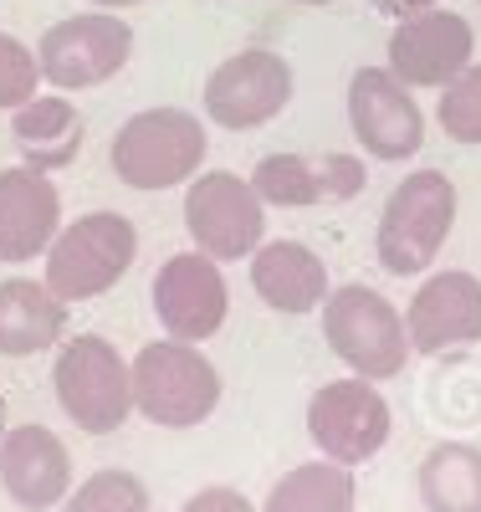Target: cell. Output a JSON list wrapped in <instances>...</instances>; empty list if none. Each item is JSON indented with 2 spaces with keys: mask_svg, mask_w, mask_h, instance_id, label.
Instances as JSON below:
<instances>
[{
  "mask_svg": "<svg viewBox=\"0 0 481 512\" xmlns=\"http://www.w3.org/2000/svg\"><path fill=\"white\" fill-rule=\"evenodd\" d=\"M134 410L164 431H195L221 410V369L200 344L185 338H154L134 359Z\"/></svg>",
  "mask_w": 481,
  "mask_h": 512,
  "instance_id": "obj_1",
  "label": "cell"
},
{
  "mask_svg": "<svg viewBox=\"0 0 481 512\" xmlns=\"http://www.w3.org/2000/svg\"><path fill=\"white\" fill-rule=\"evenodd\" d=\"M52 390L62 415L87 436H113L134 415V364L103 333H77L57 349Z\"/></svg>",
  "mask_w": 481,
  "mask_h": 512,
  "instance_id": "obj_2",
  "label": "cell"
},
{
  "mask_svg": "<svg viewBox=\"0 0 481 512\" xmlns=\"http://www.w3.org/2000/svg\"><path fill=\"white\" fill-rule=\"evenodd\" d=\"M139 256V231L118 210H87L72 226L57 231V241L47 246V282L62 303H93V297L113 292L128 267Z\"/></svg>",
  "mask_w": 481,
  "mask_h": 512,
  "instance_id": "obj_3",
  "label": "cell"
},
{
  "mask_svg": "<svg viewBox=\"0 0 481 512\" xmlns=\"http://www.w3.org/2000/svg\"><path fill=\"white\" fill-rule=\"evenodd\" d=\"M113 175L128 190H174L200 175L205 123L185 108H144L113 134Z\"/></svg>",
  "mask_w": 481,
  "mask_h": 512,
  "instance_id": "obj_4",
  "label": "cell"
},
{
  "mask_svg": "<svg viewBox=\"0 0 481 512\" xmlns=\"http://www.w3.org/2000/svg\"><path fill=\"white\" fill-rule=\"evenodd\" d=\"M456 226V185L441 169H415L405 185H395L384 216H379V267L395 277H420L435 267L446 236Z\"/></svg>",
  "mask_w": 481,
  "mask_h": 512,
  "instance_id": "obj_5",
  "label": "cell"
},
{
  "mask_svg": "<svg viewBox=\"0 0 481 512\" xmlns=\"http://www.w3.org/2000/svg\"><path fill=\"white\" fill-rule=\"evenodd\" d=\"M323 338H328V349L369 384L405 374V359L415 354L410 333H405V313L389 303L384 292L359 287V282L323 297Z\"/></svg>",
  "mask_w": 481,
  "mask_h": 512,
  "instance_id": "obj_6",
  "label": "cell"
},
{
  "mask_svg": "<svg viewBox=\"0 0 481 512\" xmlns=\"http://www.w3.org/2000/svg\"><path fill=\"white\" fill-rule=\"evenodd\" d=\"M185 231L210 262H241L267 236V200L231 169H205L185 190Z\"/></svg>",
  "mask_w": 481,
  "mask_h": 512,
  "instance_id": "obj_7",
  "label": "cell"
},
{
  "mask_svg": "<svg viewBox=\"0 0 481 512\" xmlns=\"http://www.w3.org/2000/svg\"><path fill=\"white\" fill-rule=\"evenodd\" d=\"M134 57V31L118 21V11H87L57 21L36 47L41 82H52L57 93H82V88H103L108 77H118Z\"/></svg>",
  "mask_w": 481,
  "mask_h": 512,
  "instance_id": "obj_8",
  "label": "cell"
},
{
  "mask_svg": "<svg viewBox=\"0 0 481 512\" xmlns=\"http://www.w3.org/2000/svg\"><path fill=\"white\" fill-rule=\"evenodd\" d=\"M389 431H395V415H389V400L374 390L369 379L348 374L333 379L308 400V436L313 446L338 461V466H364L384 451Z\"/></svg>",
  "mask_w": 481,
  "mask_h": 512,
  "instance_id": "obj_9",
  "label": "cell"
},
{
  "mask_svg": "<svg viewBox=\"0 0 481 512\" xmlns=\"http://www.w3.org/2000/svg\"><path fill=\"white\" fill-rule=\"evenodd\" d=\"M348 128L369 159L400 164L425 144V113L389 67H359L348 77Z\"/></svg>",
  "mask_w": 481,
  "mask_h": 512,
  "instance_id": "obj_10",
  "label": "cell"
},
{
  "mask_svg": "<svg viewBox=\"0 0 481 512\" xmlns=\"http://www.w3.org/2000/svg\"><path fill=\"white\" fill-rule=\"evenodd\" d=\"M154 318L164 323L169 338L205 344L226 328L231 318V287L221 277V262H210L205 251H180L154 272Z\"/></svg>",
  "mask_w": 481,
  "mask_h": 512,
  "instance_id": "obj_11",
  "label": "cell"
},
{
  "mask_svg": "<svg viewBox=\"0 0 481 512\" xmlns=\"http://www.w3.org/2000/svg\"><path fill=\"white\" fill-rule=\"evenodd\" d=\"M287 103H292V67L267 47L236 52L205 77V113L231 134L272 123Z\"/></svg>",
  "mask_w": 481,
  "mask_h": 512,
  "instance_id": "obj_12",
  "label": "cell"
},
{
  "mask_svg": "<svg viewBox=\"0 0 481 512\" xmlns=\"http://www.w3.org/2000/svg\"><path fill=\"white\" fill-rule=\"evenodd\" d=\"M471 52H476V31L466 26V16L441 6L405 16L389 31V72L405 88H446L456 72L471 67Z\"/></svg>",
  "mask_w": 481,
  "mask_h": 512,
  "instance_id": "obj_13",
  "label": "cell"
},
{
  "mask_svg": "<svg viewBox=\"0 0 481 512\" xmlns=\"http://www.w3.org/2000/svg\"><path fill=\"white\" fill-rule=\"evenodd\" d=\"M364 185H369V169L354 154H323V159H308V154H267V159L251 169V190L267 200V205H282V210L343 205V200L364 195Z\"/></svg>",
  "mask_w": 481,
  "mask_h": 512,
  "instance_id": "obj_14",
  "label": "cell"
},
{
  "mask_svg": "<svg viewBox=\"0 0 481 512\" xmlns=\"http://www.w3.org/2000/svg\"><path fill=\"white\" fill-rule=\"evenodd\" d=\"M62 231V195L52 175H41L31 164L0 169V262L21 267L47 256V246Z\"/></svg>",
  "mask_w": 481,
  "mask_h": 512,
  "instance_id": "obj_15",
  "label": "cell"
},
{
  "mask_svg": "<svg viewBox=\"0 0 481 512\" xmlns=\"http://www.w3.org/2000/svg\"><path fill=\"white\" fill-rule=\"evenodd\" d=\"M0 487L26 512H52L72 492V456L47 425H11L0 436Z\"/></svg>",
  "mask_w": 481,
  "mask_h": 512,
  "instance_id": "obj_16",
  "label": "cell"
},
{
  "mask_svg": "<svg viewBox=\"0 0 481 512\" xmlns=\"http://www.w3.org/2000/svg\"><path fill=\"white\" fill-rule=\"evenodd\" d=\"M405 333H410L415 354L481 344V277H471V272L425 277L405 308Z\"/></svg>",
  "mask_w": 481,
  "mask_h": 512,
  "instance_id": "obj_17",
  "label": "cell"
},
{
  "mask_svg": "<svg viewBox=\"0 0 481 512\" xmlns=\"http://www.w3.org/2000/svg\"><path fill=\"white\" fill-rule=\"evenodd\" d=\"M251 287L272 313H318L328 297V267L302 241H261L251 251Z\"/></svg>",
  "mask_w": 481,
  "mask_h": 512,
  "instance_id": "obj_18",
  "label": "cell"
},
{
  "mask_svg": "<svg viewBox=\"0 0 481 512\" xmlns=\"http://www.w3.org/2000/svg\"><path fill=\"white\" fill-rule=\"evenodd\" d=\"M67 333V303L31 277L0 282V359H31L62 344Z\"/></svg>",
  "mask_w": 481,
  "mask_h": 512,
  "instance_id": "obj_19",
  "label": "cell"
},
{
  "mask_svg": "<svg viewBox=\"0 0 481 512\" xmlns=\"http://www.w3.org/2000/svg\"><path fill=\"white\" fill-rule=\"evenodd\" d=\"M11 139L21 149V164L41 169V175H52V169H67L77 164L82 154V139H87V123L82 113L62 98V93H47V98H31L11 113Z\"/></svg>",
  "mask_w": 481,
  "mask_h": 512,
  "instance_id": "obj_20",
  "label": "cell"
},
{
  "mask_svg": "<svg viewBox=\"0 0 481 512\" xmlns=\"http://www.w3.org/2000/svg\"><path fill=\"white\" fill-rule=\"evenodd\" d=\"M415 482L425 512H481V446L471 441L430 446Z\"/></svg>",
  "mask_w": 481,
  "mask_h": 512,
  "instance_id": "obj_21",
  "label": "cell"
},
{
  "mask_svg": "<svg viewBox=\"0 0 481 512\" xmlns=\"http://www.w3.org/2000/svg\"><path fill=\"white\" fill-rule=\"evenodd\" d=\"M359 507V482L354 466L338 461H302L282 482H272L261 512H354Z\"/></svg>",
  "mask_w": 481,
  "mask_h": 512,
  "instance_id": "obj_22",
  "label": "cell"
},
{
  "mask_svg": "<svg viewBox=\"0 0 481 512\" xmlns=\"http://www.w3.org/2000/svg\"><path fill=\"white\" fill-rule=\"evenodd\" d=\"M62 512H149V487L134 472H93L77 492H67Z\"/></svg>",
  "mask_w": 481,
  "mask_h": 512,
  "instance_id": "obj_23",
  "label": "cell"
},
{
  "mask_svg": "<svg viewBox=\"0 0 481 512\" xmlns=\"http://www.w3.org/2000/svg\"><path fill=\"white\" fill-rule=\"evenodd\" d=\"M435 118H441L446 139H456V144H481V67H466V72H456V77L446 82Z\"/></svg>",
  "mask_w": 481,
  "mask_h": 512,
  "instance_id": "obj_24",
  "label": "cell"
},
{
  "mask_svg": "<svg viewBox=\"0 0 481 512\" xmlns=\"http://www.w3.org/2000/svg\"><path fill=\"white\" fill-rule=\"evenodd\" d=\"M41 82V62L26 41H16L11 31H0V113H16L21 103L36 98Z\"/></svg>",
  "mask_w": 481,
  "mask_h": 512,
  "instance_id": "obj_25",
  "label": "cell"
},
{
  "mask_svg": "<svg viewBox=\"0 0 481 512\" xmlns=\"http://www.w3.org/2000/svg\"><path fill=\"white\" fill-rule=\"evenodd\" d=\"M180 512H261L246 492H236V487H200Z\"/></svg>",
  "mask_w": 481,
  "mask_h": 512,
  "instance_id": "obj_26",
  "label": "cell"
},
{
  "mask_svg": "<svg viewBox=\"0 0 481 512\" xmlns=\"http://www.w3.org/2000/svg\"><path fill=\"white\" fill-rule=\"evenodd\" d=\"M430 6H441V0H374V11L389 16V21H405V16H420Z\"/></svg>",
  "mask_w": 481,
  "mask_h": 512,
  "instance_id": "obj_27",
  "label": "cell"
},
{
  "mask_svg": "<svg viewBox=\"0 0 481 512\" xmlns=\"http://www.w3.org/2000/svg\"><path fill=\"white\" fill-rule=\"evenodd\" d=\"M98 11H128V6H139V0H93Z\"/></svg>",
  "mask_w": 481,
  "mask_h": 512,
  "instance_id": "obj_28",
  "label": "cell"
},
{
  "mask_svg": "<svg viewBox=\"0 0 481 512\" xmlns=\"http://www.w3.org/2000/svg\"><path fill=\"white\" fill-rule=\"evenodd\" d=\"M11 431V425H6V395H0V436H6Z\"/></svg>",
  "mask_w": 481,
  "mask_h": 512,
  "instance_id": "obj_29",
  "label": "cell"
},
{
  "mask_svg": "<svg viewBox=\"0 0 481 512\" xmlns=\"http://www.w3.org/2000/svg\"><path fill=\"white\" fill-rule=\"evenodd\" d=\"M297 6H333V0H297Z\"/></svg>",
  "mask_w": 481,
  "mask_h": 512,
  "instance_id": "obj_30",
  "label": "cell"
}]
</instances>
